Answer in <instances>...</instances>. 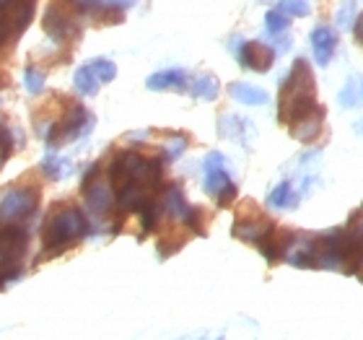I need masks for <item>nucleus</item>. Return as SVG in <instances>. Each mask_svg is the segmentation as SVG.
I'll use <instances>...</instances> for the list:
<instances>
[{
    "label": "nucleus",
    "instance_id": "obj_9",
    "mask_svg": "<svg viewBox=\"0 0 363 340\" xmlns=\"http://www.w3.org/2000/svg\"><path fill=\"white\" fill-rule=\"evenodd\" d=\"M322 122H325V117H311V120H303V122H296V125H288V130H291V138L301 141V143H311V141H317V138H319Z\"/></svg>",
    "mask_w": 363,
    "mask_h": 340
},
{
    "label": "nucleus",
    "instance_id": "obj_7",
    "mask_svg": "<svg viewBox=\"0 0 363 340\" xmlns=\"http://www.w3.org/2000/svg\"><path fill=\"white\" fill-rule=\"evenodd\" d=\"M228 94H231L236 102L250 104V106H262V104H267V99H270L265 89H257V86H252V84H231L228 86Z\"/></svg>",
    "mask_w": 363,
    "mask_h": 340
},
{
    "label": "nucleus",
    "instance_id": "obj_14",
    "mask_svg": "<svg viewBox=\"0 0 363 340\" xmlns=\"http://www.w3.org/2000/svg\"><path fill=\"white\" fill-rule=\"evenodd\" d=\"M278 11L291 18V16H309L311 6H309V0H280Z\"/></svg>",
    "mask_w": 363,
    "mask_h": 340
},
{
    "label": "nucleus",
    "instance_id": "obj_4",
    "mask_svg": "<svg viewBox=\"0 0 363 340\" xmlns=\"http://www.w3.org/2000/svg\"><path fill=\"white\" fill-rule=\"evenodd\" d=\"M205 192L211 197H216L218 200V205H231L236 197V185L231 182V177H228L226 172H223V167H213L208 169V180H205Z\"/></svg>",
    "mask_w": 363,
    "mask_h": 340
},
{
    "label": "nucleus",
    "instance_id": "obj_2",
    "mask_svg": "<svg viewBox=\"0 0 363 340\" xmlns=\"http://www.w3.org/2000/svg\"><path fill=\"white\" fill-rule=\"evenodd\" d=\"M86 234H89V221L81 213V208L70 203H55L47 211V219L42 224V231H39L42 244H45V255H39V263L57 257L60 252L81 242Z\"/></svg>",
    "mask_w": 363,
    "mask_h": 340
},
{
    "label": "nucleus",
    "instance_id": "obj_11",
    "mask_svg": "<svg viewBox=\"0 0 363 340\" xmlns=\"http://www.w3.org/2000/svg\"><path fill=\"white\" fill-rule=\"evenodd\" d=\"M99 84H101V81H99L96 70L91 68V62H89V65H86V68L78 70V76H76V86H78V89H81V91H84V94H96Z\"/></svg>",
    "mask_w": 363,
    "mask_h": 340
},
{
    "label": "nucleus",
    "instance_id": "obj_10",
    "mask_svg": "<svg viewBox=\"0 0 363 340\" xmlns=\"http://www.w3.org/2000/svg\"><path fill=\"white\" fill-rule=\"evenodd\" d=\"M270 205L272 208H283V211H291L298 205V195L294 192L291 182H280L278 187L270 192Z\"/></svg>",
    "mask_w": 363,
    "mask_h": 340
},
{
    "label": "nucleus",
    "instance_id": "obj_8",
    "mask_svg": "<svg viewBox=\"0 0 363 340\" xmlns=\"http://www.w3.org/2000/svg\"><path fill=\"white\" fill-rule=\"evenodd\" d=\"M187 86V73L184 70H167V73H156L148 78V89L164 91V89H177L182 91Z\"/></svg>",
    "mask_w": 363,
    "mask_h": 340
},
{
    "label": "nucleus",
    "instance_id": "obj_16",
    "mask_svg": "<svg viewBox=\"0 0 363 340\" xmlns=\"http://www.w3.org/2000/svg\"><path fill=\"white\" fill-rule=\"evenodd\" d=\"M11 153H13V136L8 133V128L3 125V120H0V169L6 167V161Z\"/></svg>",
    "mask_w": 363,
    "mask_h": 340
},
{
    "label": "nucleus",
    "instance_id": "obj_5",
    "mask_svg": "<svg viewBox=\"0 0 363 340\" xmlns=\"http://www.w3.org/2000/svg\"><path fill=\"white\" fill-rule=\"evenodd\" d=\"M239 57H242V62L250 70L265 73V70L272 68V62H275V50H270V47L262 45V42H247V45L242 47Z\"/></svg>",
    "mask_w": 363,
    "mask_h": 340
},
{
    "label": "nucleus",
    "instance_id": "obj_17",
    "mask_svg": "<svg viewBox=\"0 0 363 340\" xmlns=\"http://www.w3.org/2000/svg\"><path fill=\"white\" fill-rule=\"evenodd\" d=\"M353 16H356V0H345L337 11V26L340 29H350L353 26Z\"/></svg>",
    "mask_w": 363,
    "mask_h": 340
},
{
    "label": "nucleus",
    "instance_id": "obj_18",
    "mask_svg": "<svg viewBox=\"0 0 363 340\" xmlns=\"http://www.w3.org/2000/svg\"><path fill=\"white\" fill-rule=\"evenodd\" d=\"M42 81H45V76H42V73H34V70H29V73H26V86H29V91H39Z\"/></svg>",
    "mask_w": 363,
    "mask_h": 340
},
{
    "label": "nucleus",
    "instance_id": "obj_12",
    "mask_svg": "<svg viewBox=\"0 0 363 340\" xmlns=\"http://www.w3.org/2000/svg\"><path fill=\"white\" fill-rule=\"evenodd\" d=\"M192 94L200 99H216L218 97V81L213 76H200L195 84H192Z\"/></svg>",
    "mask_w": 363,
    "mask_h": 340
},
{
    "label": "nucleus",
    "instance_id": "obj_21",
    "mask_svg": "<svg viewBox=\"0 0 363 340\" xmlns=\"http://www.w3.org/2000/svg\"><path fill=\"white\" fill-rule=\"evenodd\" d=\"M353 130H356L358 136H361V138H363V120H361V122H356V125H353Z\"/></svg>",
    "mask_w": 363,
    "mask_h": 340
},
{
    "label": "nucleus",
    "instance_id": "obj_19",
    "mask_svg": "<svg viewBox=\"0 0 363 340\" xmlns=\"http://www.w3.org/2000/svg\"><path fill=\"white\" fill-rule=\"evenodd\" d=\"M356 26V37H358V42H363V13H358V21L353 23Z\"/></svg>",
    "mask_w": 363,
    "mask_h": 340
},
{
    "label": "nucleus",
    "instance_id": "obj_1",
    "mask_svg": "<svg viewBox=\"0 0 363 340\" xmlns=\"http://www.w3.org/2000/svg\"><path fill=\"white\" fill-rule=\"evenodd\" d=\"M311 117H325V106L317 102V84H314L309 62L298 57L280 89L278 120L283 125H296Z\"/></svg>",
    "mask_w": 363,
    "mask_h": 340
},
{
    "label": "nucleus",
    "instance_id": "obj_20",
    "mask_svg": "<svg viewBox=\"0 0 363 340\" xmlns=\"http://www.w3.org/2000/svg\"><path fill=\"white\" fill-rule=\"evenodd\" d=\"M353 273H356L358 278H361V280H363V255H361V257H358V263H356V268H353Z\"/></svg>",
    "mask_w": 363,
    "mask_h": 340
},
{
    "label": "nucleus",
    "instance_id": "obj_15",
    "mask_svg": "<svg viewBox=\"0 0 363 340\" xmlns=\"http://www.w3.org/2000/svg\"><path fill=\"white\" fill-rule=\"evenodd\" d=\"M265 23H267V29H270V34H275V37H278V34H283V31H288V16L280 13L278 8L267 13Z\"/></svg>",
    "mask_w": 363,
    "mask_h": 340
},
{
    "label": "nucleus",
    "instance_id": "obj_13",
    "mask_svg": "<svg viewBox=\"0 0 363 340\" xmlns=\"http://www.w3.org/2000/svg\"><path fill=\"white\" fill-rule=\"evenodd\" d=\"M340 106H345V109H353V106L361 102V86H358L356 78H350L348 84L340 89Z\"/></svg>",
    "mask_w": 363,
    "mask_h": 340
},
{
    "label": "nucleus",
    "instance_id": "obj_6",
    "mask_svg": "<svg viewBox=\"0 0 363 340\" xmlns=\"http://www.w3.org/2000/svg\"><path fill=\"white\" fill-rule=\"evenodd\" d=\"M311 50H314V57H317L322 68L330 65L335 50H337V34L333 29H327V26H317L311 31Z\"/></svg>",
    "mask_w": 363,
    "mask_h": 340
},
{
    "label": "nucleus",
    "instance_id": "obj_3",
    "mask_svg": "<svg viewBox=\"0 0 363 340\" xmlns=\"http://www.w3.org/2000/svg\"><path fill=\"white\" fill-rule=\"evenodd\" d=\"M272 229H275V224H272L267 216H262L259 211H255L252 219H247L244 213H239L234 224V236L247 244H257L267 231H272Z\"/></svg>",
    "mask_w": 363,
    "mask_h": 340
}]
</instances>
